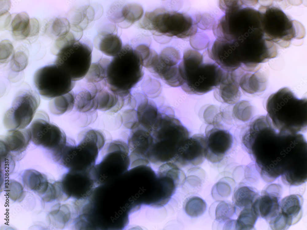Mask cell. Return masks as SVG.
<instances>
[{"instance_id": "1", "label": "cell", "mask_w": 307, "mask_h": 230, "mask_svg": "<svg viewBox=\"0 0 307 230\" xmlns=\"http://www.w3.org/2000/svg\"><path fill=\"white\" fill-rule=\"evenodd\" d=\"M268 116L255 119L243 136L242 141L251 155L263 179L271 182L286 172L299 153L301 136L280 131Z\"/></svg>"}, {"instance_id": "2", "label": "cell", "mask_w": 307, "mask_h": 230, "mask_svg": "<svg viewBox=\"0 0 307 230\" xmlns=\"http://www.w3.org/2000/svg\"><path fill=\"white\" fill-rule=\"evenodd\" d=\"M182 81L181 88L190 94L202 95L214 89L225 72L208 57L192 49L184 52L178 66Z\"/></svg>"}, {"instance_id": "3", "label": "cell", "mask_w": 307, "mask_h": 230, "mask_svg": "<svg viewBox=\"0 0 307 230\" xmlns=\"http://www.w3.org/2000/svg\"><path fill=\"white\" fill-rule=\"evenodd\" d=\"M169 109L160 111L151 132L152 143L148 158L156 165L172 162L180 146L189 137L187 129Z\"/></svg>"}, {"instance_id": "4", "label": "cell", "mask_w": 307, "mask_h": 230, "mask_svg": "<svg viewBox=\"0 0 307 230\" xmlns=\"http://www.w3.org/2000/svg\"><path fill=\"white\" fill-rule=\"evenodd\" d=\"M306 98L299 99L288 88H284L271 95L266 107L273 125L279 131L298 133L306 129Z\"/></svg>"}, {"instance_id": "5", "label": "cell", "mask_w": 307, "mask_h": 230, "mask_svg": "<svg viewBox=\"0 0 307 230\" xmlns=\"http://www.w3.org/2000/svg\"><path fill=\"white\" fill-rule=\"evenodd\" d=\"M143 67L139 54L129 45H125L107 66V87L119 96L129 97L131 89L143 77Z\"/></svg>"}, {"instance_id": "6", "label": "cell", "mask_w": 307, "mask_h": 230, "mask_svg": "<svg viewBox=\"0 0 307 230\" xmlns=\"http://www.w3.org/2000/svg\"><path fill=\"white\" fill-rule=\"evenodd\" d=\"M78 137L77 144L72 140L67 139L58 162L69 171L82 167L86 171H90L105 145V136L100 131L91 129L82 132Z\"/></svg>"}, {"instance_id": "7", "label": "cell", "mask_w": 307, "mask_h": 230, "mask_svg": "<svg viewBox=\"0 0 307 230\" xmlns=\"http://www.w3.org/2000/svg\"><path fill=\"white\" fill-rule=\"evenodd\" d=\"M141 28L168 37H191L197 31L195 20L184 13L168 11L162 8L146 13L140 22Z\"/></svg>"}, {"instance_id": "8", "label": "cell", "mask_w": 307, "mask_h": 230, "mask_svg": "<svg viewBox=\"0 0 307 230\" xmlns=\"http://www.w3.org/2000/svg\"><path fill=\"white\" fill-rule=\"evenodd\" d=\"M29 129L33 143L49 151L53 159L56 162L67 142L64 132L50 123L48 115L41 111L36 113Z\"/></svg>"}, {"instance_id": "9", "label": "cell", "mask_w": 307, "mask_h": 230, "mask_svg": "<svg viewBox=\"0 0 307 230\" xmlns=\"http://www.w3.org/2000/svg\"><path fill=\"white\" fill-rule=\"evenodd\" d=\"M92 49L86 42L76 39L61 50L54 64L65 70L74 81L85 77L92 62Z\"/></svg>"}, {"instance_id": "10", "label": "cell", "mask_w": 307, "mask_h": 230, "mask_svg": "<svg viewBox=\"0 0 307 230\" xmlns=\"http://www.w3.org/2000/svg\"><path fill=\"white\" fill-rule=\"evenodd\" d=\"M33 81L39 94L47 100L68 93L76 84L65 70L55 64L38 70L34 74Z\"/></svg>"}, {"instance_id": "11", "label": "cell", "mask_w": 307, "mask_h": 230, "mask_svg": "<svg viewBox=\"0 0 307 230\" xmlns=\"http://www.w3.org/2000/svg\"><path fill=\"white\" fill-rule=\"evenodd\" d=\"M40 102L36 91L30 89L19 91L4 115L5 127L9 130L25 128L33 120Z\"/></svg>"}, {"instance_id": "12", "label": "cell", "mask_w": 307, "mask_h": 230, "mask_svg": "<svg viewBox=\"0 0 307 230\" xmlns=\"http://www.w3.org/2000/svg\"><path fill=\"white\" fill-rule=\"evenodd\" d=\"M205 137V158L213 163L219 162L231 147V134L222 125L211 124L207 127Z\"/></svg>"}, {"instance_id": "13", "label": "cell", "mask_w": 307, "mask_h": 230, "mask_svg": "<svg viewBox=\"0 0 307 230\" xmlns=\"http://www.w3.org/2000/svg\"><path fill=\"white\" fill-rule=\"evenodd\" d=\"M205 136L195 134L185 141L180 146L172 160L179 168L201 164L205 159Z\"/></svg>"}, {"instance_id": "14", "label": "cell", "mask_w": 307, "mask_h": 230, "mask_svg": "<svg viewBox=\"0 0 307 230\" xmlns=\"http://www.w3.org/2000/svg\"><path fill=\"white\" fill-rule=\"evenodd\" d=\"M209 58L223 70L232 72L240 68L235 41L216 38L206 51Z\"/></svg>"}, {"instance_id": "15", "label": "cell", "mask_w": 307, "mask_h": 230, "mask_svg": "<svg viewBox=\"0 0 307 230\" xmlns=\"http://www.w3.org/2000/svg\"><path fill=\"white\" fill-rule=\"evenodd\" d=\"M181 59L179 52L172 47L163 49L150 72L168 85L176 82L179 73L178 64Z\"/></svg>"}, {"instance_id": "16", "label": "cell", "mask_w": 307, "mask_h": 230, "mask_svg": "<svg viewBox=\"0 0 307 230\" xmlns=\"http://www.w3.org/2000/svg\"><path fill=\"white\" fill-rule=\"evenodd\" d=\"M29 129L9 130L0 139L1 159H12L26 149L31 140Z\"/></svg>"}, {"instance_id": "17", "label": "cell", "mask_w": 307, "mask_h": 230, "mask_svg": "<svg viewBox=\"0 0 307 230\" xmlns=\"http://www.w3.org/2000/svg\"><path fill=\"white\" fill-rule=\"evenodd\" d=\"M152 143L151 132L139 124L130 130L127 141L130 162L149 160L148 155Z\"/></svg>"}, {"instance_id": "18", "label": "cell", "mask_w": 307, "mask_h": 230, "mask_svg": "<svg viewBox=\"0 0 307 230\" xmlns=\"http://www.w3.org/2000/svg\"><path fill=\"white\" fill-rule=\"evenodd\" d=\"M241 72L238 69L232 72L225 71L220 84L214 89L216 100L229 104H236L241 95L239 80Z\"/></svg>"}, {"instance_id": "19", "label": "cell", "mask_w": 307, "mask_h": 230, "mask_svg": "<svg viewBox=\"0 0 307 230\" xmlns=\"http://www.w3.org/2000/svg\"><path fill=\"white\" fill-rule=\"evenodd\" d=\"M280 187L271 184L257 197L252 206L259 216L266 220H270L279 211Z\"/></svg>"}, {"instance_id": "20", "label": "cell", "mask_w": 307, "mask_h": 230, "mask_svg": "<svg viewBox=\"0 0 307 230\" xmlns=\"http://www.w3.org/2000/svg\"><path fill=\"white\" fill-rule=\"evenodd\" d=\"M136 110L139 124L151 132L159 116V111L155 104L145 97L138 104Z\"/></svg>"}, {"instance_id": "21", "label": "cell", "mask_w": 307, "mask_h": 230, "mask_svg": "<svg viewBox=\"0 0 307 230\" xmlns=\"http://www.w3.org/2000/svg\"><path fill=\"white\" fill-rule=\"evenodd\" d=\"M303 202V198L299 195L287 196L280 202L279 211L289 218L293 225L299 221L302 216Z\"/></svg>"}, {"instance_id": "22", "label": "cell", "mask_w": 307, "mask_h": 230, "mask_svg": "<svg viewBox=\"0 0 307 230\" xmlns=\"http://www.w3.org/2000/svg\"><path fill=\"white\" fill-rule=\"evenodd\" d=\"M97 48L105 55L114 57L121 50L122 41L116 34L103 32L99 34L95 41Z\"/></svg>"}, {"instance_id": "23", "label": "cell", "mask_w": 307, "mask_h": 230, "mask_svg": "<svg viewBox=\"0 0 307 230\" xmlns=\"http://www.w3.org/2000/svg\"><path fill=\"white\" fill-rule=\"evenodd\" d=\"M266 82V77L260 73L243 72L240 77L239 85L244 91L252 94L264 91Z\"/></svg>"}, {"instance_id": "24", "label": "cell", "mask_w": 307, "mask_h": 230, "mask_svg": "<svg viewBox=\"0 0 307 230\" xmlns=\"http://www.w3.org/2000/svg\"><path fill=\"white\" fill-rule=\"evenodd\" d=\"M22 178L26 187L39 194H44L48 188L49 183L45 176L35 170H26L23 174Z\"/></svg>"}, {"instance_id": "25", "label": "cell", "mask_w": 307, "mask_h": 230, "mask_svg": "<svg viewBox=\"0 0 307 230\" xmlns=\"http://www.w3.org/2000/svg\"><path fill=\"white\" fill-rule=\"evenodd\" d=\"M75 96L72 90L68 93L56 97L51 100L49 103L50 112L56 115H62L71 111L75 106Z\"/></svg>"}, {"instance_id": "26", "label": "cell", "mask_w": 307, "mask_h": 230, "mask_svg": "<svg viewBox=\"0 0 307 230\" xmlns=\"http://www.w3.org/2000/svg\"><path fill=\"white\" fill-rule=\"evenodd\" d=\"M30 19L24 12L17 14L14 17L11 26L12 35L15 40H20L29 37Z\"/></svg>"}, {"instance_id": "27", "label": "cell", "mask_w": 307, "mask_h": 230, "mask_svg": "<svg viewBox=\"0 0 307 230\" xmlns=\"http://www.w3.org/2000/svg\"><path fill=\"white\" fill-rule=\"evenodd\" d=\"M70 29V23L66 18L56 17L46 24L45 32L49 37L56 40L68 34Z\"/></svg>"}, {"instance_id": "28", "label": "cell", "mask_w": 307, "mask_h": 230, "mask_svg": "<svg viewBox=\"0 0 307 230\" xmlns=\"http://www.w3.org/2000/svg\"><path fill=\"white\" fill-rule=\"evenodd\" d=\"M119 98L115 93L105 88L99 92L95 97V110L110 111L115 106Z\"/></svg>"}, {"instance_id": "29", "label": "cell", "mask_w": 307, "mask_h": 230, "mask_svg": "<svg viewBox=\"0 0 307 230\" xmlns=\"http://www.w3.org/2000/svg\"><path fill=\"white\" fill-rule=\"evenodd\" d=\"M111 60L102 58L98 61L91 63L85 77L88 83H96L105 79L107 66Z\"/></svg>"}, {"instance_id": "30", "label": "cell", "mask_w": 307, "mask_h": 230, "mask_svg": "<svg viewBox=\"0 0 307 230\" xmlns=\"http://www.w3.org/2000/svg\"><path fill=\"white\" fill-rule=\"evenodd\" d=\"M258 194L251 188L243 186L238 188L235 192L234 201L237 206L244 208L251 205L257 198Z\"/></svg>"}, {"instance_id": "31", "label": "cell", "mask_w": 307, "mask_h": 230, "mask_svg": "<svg viewBox=\"0 0 307 230\" xmlns=\"http://www.w3.org/2000/svg\"><path fill=\"white\" fill-rule=\"evenodd\" d=\"M259 216L252 205L244 208L235 223L237 230H251L254 228Z\"/></svg>"}, {"instance_id": "32", "label": "cell", "mask_w": 307, "mask_h": 230, "mask_svg": "<svg viewBox=\"0 0 307 230\" xmlns=\"http://www.w3.org/2000/svg\"><path fill=\"white\" fill-rule=\"evenodd\" d=\"M95 97L88 89H83L75 95L74 107L82 113L95 111Z\"/></svg>"}, {"instance_id": "33", "label": "cell", "mask_w": 307, "mask_h": 230, "mask_svg": "<svg viewBox=\"0 0 307 230\" xmlns=\"http://www.w3.org/2000/svg\"><path fill=\"white\" fill-rule=\"evenodd\" d=\"M122 20L130 23H133L139 21L143 14V10L140 5L135 3H128L125 5L120 12Z\"/></svg>"}, {"instance_id": "34", "label": "cell", "mask_w": 307, "mask_h": 230, "mask_svg": "<svg viewBox=\"0 0 307 230\" xmlns=\"http://www.w3.org/2000/svg\"><path fill=\"white\" fill-rule=\"evenodd\" d=\"M206 208L205 201L197 196H193L188 198L184 206L186 213L192 217H197L201 216Z\"/></svg>"}, {"instance_id": "35", "label": "cell", "mask_w": 307, "mask_h": 230, "mask_svg": "<svg viewBox=\"0 0 307 230\" xmlns=\"http://www.w3.org/2000/svg\"><path fill=\"white\" fill-rule=\"evenodd\" d=\"M28 54L27 49L24 47L16 49L10 62L11 68L13 71L18 72L25 68L28 62Z\"/></svg>"}, {"instance_id": "36", "label": "cell", "mask_w": 307, "mask_h": 230, "mask_svg": "<svg viewBox=\"0 0 307 230\" xmlns=\"http://www.w3.org/2000/svg\"><path fill=\"white\" fill-rule=\"evenodd\" d=\"M270 221V226L273 230L287 229L292 225L289 218L280 211L277 215Z\"/></svg>"}, {"instance_id": "37", "label": "cell", "mask_w": 307, "mask_h": 230, "mask_svg": "<svg viewBox=\"0 0 307 230\" xmlns=\"http://www.w3.org/2000/svg\"><path fill=\"white\" fill-rule=\"evenodd\" d=\"M123 125L130 130L138 125L136 110L134 108L128 109L124 111L122 115Z\"/></svg>"}, {"instance_id": "38", "label": "cell", "mask_w": 307, "mask_h": 230, "mask_svg": "<svg viewBox=\"0 0 307 230\" xmlns=\"http://www.w3.org/2000/svg\"><path fill=\"white\" fill-rule=\"evenodd\" d=\"M76 39L73 34L70 32L67 35L56 40L52 49V53L57 55L63 48L71 43Z\"/></svg>"}, {"instance_id": "39", "label": "cell", "mask_w": 307, "mask_h": 230, "mask_svg": "<svg viewBox=\"0 0 307 230\" xmlns=\"http://www.w3.org/2000/svg\"><path fill=\"white\" fill-rule=\"evenodd\" d=\"M14 47L9 40H5L0 43V61L2 63H5L13 54Z\"/></svg>"}, {"instance_id": "40", "label": "cell", "mask_w": 307, "mask_h": 230, "mask_svg": "<svg viewBox=\"0 0 307 230\" xmlns=\"http://www.w3.org/2000/svg\"><path fill=\"white\" fill-rule=\"evenodd\" d=\"M107 86V84L105 79L96 83H87V89L95 96L99 92L105 88Z\"/></svg>"}, {"instance_id": "41", "label": "cell", "mask_w": 307, "mask_h": 230, "mask_svg": "<svg viewBox=\"0 0 307 230\" xmlns=\"http://www.w3.org/2000/svg\"><path fill=\"white\" fill-rule=\"evenodd\" d=\"M40 25L38 20L35 18L30 19V32L29 37L37 35L39 31Z\"/></svg>"}, {"instance_id": "42", "label": "cell", "mask_w": 307, "mask_h": 230, "mask_svg": "<svg viewBox=\"0 0 307 230\" xmlns=\"http://www.w3.org/2000/svg\"><path fill=\"white\" fill-rule=\"evenodd\" d=\"M241 74H242V71H241Z\"/></svg>"}]
</instances>
